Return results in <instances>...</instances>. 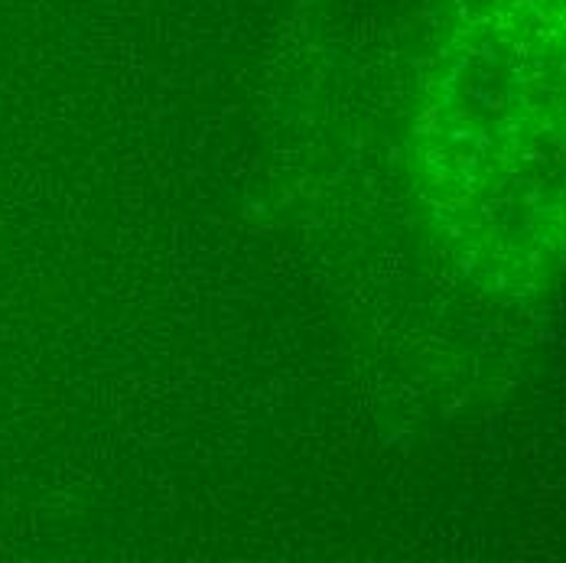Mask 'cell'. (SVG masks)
<instances>
[{
    "instance_id": "1",
    "label": "cell",
    "mask_w": 566,
    "mask_h": 563,
    "mask_svg": "<svg viewBox=\"0 0 566 563\" xmlns=\"http://www.w3.org/2000/svg\"><path fill=\"white\" fill-rule=\"evenodd\" d=\"M430 186L509 286L566 261V0H450L430 69Z\"/></svg>"
}]
</instances>
